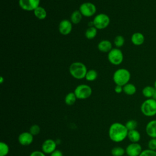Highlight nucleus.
I'll return each mask as SVG.
<instances>
[{"label": "nucleus", "mask_w": 156, "mask_h": 156, "mask_svg": "<svg viewBox=\"0 0 156 156\" xmlns=\"http://www.w3.org/2000/svg\"><path fill=\"white\" fill-rule=\"evenodd\" d=\"M70 74L76 79H82L85 77L87 73L86 66L79 62H76L71 64L69 68Z\"/></svg>", "instance_id": "obj_3"}, {"label": "nucleus", "mask_w": 156, "mask_h": 156, "mask_svg": "<svg viewBox=\"0 0 156 156\" xmlns=\"http://www.w3.org/2000/svg\"><path fill=\"white\" fill-rule=\"evenodd\" d=\"M146 132L151 138H156V119L151 120L147 122L146 126Z\"/></svg>", "instance_id": "obj_14"}, {"label": "nucleus", "mask_w": 156, "mask_h": 156, "mask_svg": "<svg viewBox=\"0 0 156 156\" xmlns=\"http://www.w3.org/2000/svg\"><path fill=\"white\" fill-rule=\"evenodd\" d=\"M93 23L97 29H104L108 26L110 18L105 13H99L94 18Z\"/></svg>", "instance_id": "obj_6"}, {"label": "nucleus", "mask_w": 156, "mask_h": 156, "mask_svg": "<svg viewBox=\"0 0 156 156\" xmlns=\"http://www.w3.org/2000/svg\"><path fill=\"white\" fill-rule=\"evenodd\" d=\"M147 146L149 149L156 151V138H151L148 142Z\"/></svg>", "instance_id": "obj_31"}, {"label": "nucleus", "mask_w": 156, "mask_h": 156, "mask_svg": "<svg viewBox=\"0 0 156 156\" xmlns=\"http://www.w3.org/2000/svg\"><path fill=\"white\" fill-rule=\"evenodd\" d=\"M125 42L124 38L122 35H117L114 40V44L118 48L122 47Z\"/></svg>", "instance_id": "obj_28"}, {"label": "nucleus", "mask_w": 156, "mask_h": 156, "mask_svg": "<svg viewBox=\"0 0 156 156\" xmlns=\"http://www.w3.org/2000/svg\"><path fill=\"white\" fill-rule=\"evenodd\" d=\"M29 156H46V155L42 151L37 150L32 152Z\"/></svg>", "instance_id": "obj_32"}, {"label": "nucleus", "mask_w": 156, "mask_h": 156, "mask_svg": "<svg viewBox=\"0 0 156 156\" xmlns=\"http://www.w3.org/2000/svg\"><path fill=\"white\" fill-rule=\"evenodd\" d=\"M144 36L141 32H135L131 37V41L135 46H140L144 42Z\"/></svg>", "instance_id": "obj_15"}, {"label": "nucleus", "mask_w": 156, "mask_h": 156, "mask_svg": "<svg viewBox=\"0 0 156 156\" xmlns=\"http://www.w3.org/2000/svg\"><path fill=\"white\" fill-rule=\"evenodd\" d=\"M125 150L127 156H139L143 151L142 147L138 143H131Z\"/></svg>", "instance_id": "obj_10"}, {"label": "nucleus", "mask_w": 156, "mask_h": 156, "mask_svg": "<svg viewBox=\"0 0 156 156\" xmlns=\"http://www.w3.org/2000/svg\"><path fill=\"white\" fill-rule=\"evenodd\" d=\"M97 29L94 26L88 27L85 32V37L88 39H93L97 35Z\"/></svg>", "instance_id": "obj_23"}, {"label": "nucleus", "mask_w": 156, "mask_h": 156, "mask_svg": "<svg viewBox=\"0 0 156 156\" xmlns=\"http://www.w3.org/2000/svg\"><path fill=\"white\" fill-rule=\"evenodd\" d=\"M152 99H154L155 101H156V90H155V93H154V94L153 95Z\"/></svg>", "instance_id": "obj_35"}, {"label": "nucleus", "mask_w": 156, "mask_h": 156, "mask_svg": "<svg viewBox=\"0 0 156 156\" xmlns=\"http://www.w3.org/2000/svg\"><path fill=\"white\" fill-rule=\"evenodd\" d=\"M9 146L3 141L0 143V156H6L9 152Z\"/></svg>", "instance_id": "obj_26"}, {"label": "nucleus", "mask_w": 156, "mask_h": 156, "mask_svg": "<svg viewBox=\"0 0 156 156\" xmlns=\"http://www.w3.org/2000/svg\"><path fill=\"white\" fill-rule=\"evenodd\" d=\"M82 16L83 15H82L79 10H75L72 13L71 15V23L75 24L79 23L82 20Z\"/></svg>", "instance_id": "obj_21"}, {"label": "nucleus", "mask_w": 156, "mask_h": 156, "mask_svg": "<svg viewBox=\"0 0 156 156\" xmlns=\"http://www.w3.org/2000/svg\"><path fill=\"white\" fill-rule=\"evenodd\" d=\"M127 138L131 143H138L141 139V135L137 130H129L128 132Z\"/></svg>", "instance_id": "obj_17"}, {"label": "nucleus", "mask_w": 156, "mask_h": 156, "mask_svg": "<svg viewBox=\"0 0 156 156\" xmlns=\"http://www.w3.org/2000/svg\"><path fill=\"white\" fill-rule=\"evenodd\" d=\"M123 54L118 48H112V49L108 52V60L113 65H120L123 61Z\"/></svg>", "instance_id": "obj_7"}, {"label": "nucleus", "mask_w": 156, "mask_h": 156, "mask_svg": "<svg viewBox=\"0 0 156 156\" xmlns=\"http://www.w3.org/2000/svg\"><path fill=\"white\" fill-rule=\"evenodd\" d=\"M115 91L116 93H121L122 91H123V87L120 85H116L115 87Z\"/></svg>", "instance_id": "obj_34"}, {"label": "nucleus", "mask_w": 156, "mask_h": 156, "mask_svg": "<svg viewBox=\"0 0 156 156\" xmlns=\"http://www.w3.org/2000/svg\"><path fill=\"white\" fill-rule=\"evenodd\" d=\"M155 90H156L154 88V87L147 85L144 87L143 89L142 90V94L147 99L152 98Z\"/></svg>", "instance_id": "obj_18"}, {"label": "nucleus", "mask_w": 156, "mask_h": 156, "mask_svg": "<svg viewBox=\"0 0 156 156\" xmlns=\"http://www.w3.org/2000/svg\"><path fill=\"white\" fill-rule=\"evenodd\" d=\"M77 98L74 92H70L68 93L65 98V102L68 105H73L76 101Z\"/></svg>", "instance_id": "obj_22"}, {"label": "nucleus", "mask_w": 156, "mask_h": 156, "mask_svg": "<svg viewBox=\"0 0 156 156\" xmlns=\"http://www.w3.org/2000/svg\"><path fill=\"white\" fill-rule=\"evenodd\" d=\"M125 126L129 131L135 130L138 126V122L136 120L130 119L126 122Z\"/></svg>", "instance_id": "obj_27"}, {"label": "nucleus", "mask_w": 156, "mask_h": 156, "mask_svg": "<svg viewBox=\"0 0 156 156\" xmlns=\"http://www.w3.org/2000/svg\"><path fill=\"white\" fill-rule=\"evenodd\" d=\"M18 140L21 145L29 146L33 142L34 136L29 132H23L19 135Z\"/></svg>", "instance_id": "obj_12"}, {"label": "nucleus", "mask_w": 156, "mask_h": 156, "mask_svg": "<svg viewBox=\"0 0 156 156\" xmlns=\"http://www.w3.org/2000/svg\"><path fill=\"white\" fill-rule=\"evenodd\" d=\"M33 136L37 135L38 134L40 133V127L37 124H33L30 126L29 128V131Z\"/></svg>", "instance_id": "obj_29"}, {"label": "nucleus", "mask_w": 156, "mask_h": 156, "mask_svg": "<svg viewBox=\"0 0 156 156\" xmlns=\"http://www.w3.org/2000/svg\"><path fill=\"white\" fill-rule=\"evenodd\" d=\"M128 132L125 124L115 122L112 123L109 127L108 136L112 141L120 143L127 137Z\"/></svg>", "instance_id": "obj_1"}, {"label": "nucleus", "mask_w": 156, "mask_h": 156, "mask_svg": "<svg viewBox=\"0 0 156 156\" xmlns=\"http://www.w3.org/2000/svg\"><path fill=\"white\" fill-rule=\"evenodd\" d=\"M154 88H155V90H156V80H155V82H154Z\"/></svg>", "instance_id": "obj_36"}, {"label": "nucleus", "mask_w": 156, "mask_h": 156, "mask_svg": "<svg viewBox=\"0 0 156 156\" xmlns=\"http://www.w3.org/2000/svg\"><path fill=\"white\" fill-rule=\"evenodd\" d=\"M126 153V150L119 146H116L111 150V154L113 156H123Z\"/></svg>", "instance_id": "obj_25"}, {"label": "nucleus", "mask_w": 156, "mask_h": 156, "mask_svg": "<svg viewBox=\"0 0 156 156\" xmlns=\"http://www.w3.org/2000/svg\"><path fill=\"white\" fill-rule=\"evenodd\" d=\"M34 13L35 17L39 20L44 19L47 15L46 10L41 6L38 7L36 9H35L34 11Z\"/></svg>", "instance_id": "obj_20"}, {"label": "nucleus", "mask_w": 156, "mask_h": 156, "mask_svg": "<svg viewBox=\"0 0 156 156\" xmlns=\"http://www.w3.org/2000/svg\"><path fill=\"white\" fill-rule=\"evenodd\" d=\"M130 76L129 70L125 68H119L115 71L113 76V80L116 85L123 87L129 83Z\"/></svg>", "instance_id": "obj_2"}, {"label": "nucleus", "mask_w": 156, "mask_h": 156, "mask_svg": "<svg viewBox=\"0 0 156 156\" xmlns=\"http://www.w3.org/2000/svg\"><path fill=\"white\" fill-rule=\"evenodd\" d=\"M73 29L72 23L68 20H62L58 25V30L60 33L63 35H66L70 34Z\"/></svg>", "instance_id": "obj_13"}, {"label": "nucleus", "mask_w": 156, "mask_h": 156, "mask_svg": "<svg viewBox=\"0 0 156 156\" xmlns=\"http://www.w3.org/2000/svg\"><path fill=\"white\" fill-rule=\"evenodd\" d=\"M141 112L146 116L151 117L156 115V101L152 98L146 99L141 105Z\"/></svg>", "instance_id": "obj_4"}, {"label": "nucleus", "mask_w": 156, "mask_h": 156, "mask_svg": "<svg viewBox=\"0 0 156 156\" xmlns=\"http://www.w3.org/2000/svg\"><path fill=\"white\" fill-rule=\"evenodd\" d=\"M51 156H63V155L61 151L56 149L51 154Z\"/></svg>", "instance_id": "obj_33"}, {"label": "nucleus", "mask_w": 156, "mask_h": 156, "mask_svg": "<svg viewBox=\"0 0 156 156\" xmlns=\"http://www.w3.org/2000/svg\"><path fill=\"white\" fill-rule=\"evenodd\" d=\"M98 48L101 52H109L112 49V44L109 40H104L99 43Z\"/></svg>", "instance_id": "obj_16"}, {"label": "nucleus", "mask_w": 156, "mask_h": 156, "mask_svg": "<svg viewBox=\"0 0 156 156\" xmlns=\"http://www.w3.org/2000/svg\"><path fill=\"white\" fill-rule=\"evenodd\" d=\"M40 0H19V5L24 10L34 11L38 7Z\"/></svg>", "instance_id": "obj_9"}, {"label": "nucleus", "mask_w": 156, "mask_h": 156, "mask_svg": "<svg viewBox=\"0 0 156 156\" xmlns=\"http://www.w3.org/2000/svg\"><path fill=\"white\" fill-rule=\"evenodd\" d=\"M139 156H156V151H152L149 149L143 150Z\"/></svg>", "instance_id": "obj_30"}, {"label": "nucleus", "mask_w": 156, "mask_h": 156, "mask_svg": "<svg viewBox=\"0 0 156 156\" xmlns=\"http://www.w3.org/2000/svg\"><path fill=\"white\" fill-rule=\"evenodd\" d=\"M57 143L52 139H47L43 141L41 145V151L45 154H51L56 150Z\"/></svg>", "instance_id": "obj_11"}, {"label": "nucleus", "mask_w": 156, "mask_h": 156, "mask_svg": "<svg viewBox=\"0 0 156 156\" xmlns=\"http://www.w3.org/2000/svg\"><path fill=\"white\" fill-rule=\"evenodd\" d=\"M2 82H3V78H2V77H1V83H2Z\"/></svg>", "instance_id": "obj_37"}, {"label": "nucleus", "mask_w": 156, "mask_h": 156, "mask_svg": "<svg viewBox=\"0 0 156 156\" xmlns=\"http://www.w3.org/2000/svg\"><path fill=\"white\" fill-rule=\"evenodd\" d=\"M79 11L82 15L86 17H90L94 15L96 12V7L91 2H84L80 5Z\"/></svg>", "instance_id": "obj_8"}, {"label": "nucleus", "mask_w": 156, "mask_h": 156, "mask_svg": "<svg viewBox=\"0 0 156 156\" xmlns=\"http://www.w3.org/2000/svg\"><path fill=\"white\" fill-rule=\"evenodd\" d=\"M98 77V73L94 69H90L87 71L85 76V79L88 81H94Z\"/></svg>", "instance_id": "obj_24"}, {"label": "nucleus", "mask_w": 156, "mask_h": 156, "mask_svg": "<svg viewBox=\"0 0 156 156\" xmlns=\"http://www.w3.org/2000/svg\"><path fill=\"white\" fill-rule=\"evenodd\" d=\"M74 94L78 99H86L92 94L91 88L86 84L78 85L74 90Z\"/></svg>", "instance_id": "obj_5"}, {"label": "nucleus", "mask_w": 156, "mask_h": 156, "mask_svg": "<svg viewBox=\"0 0 156 156\" xmlns=\"http://www.w3.org/2000/svg\"><path fill=\"white\" fill-rule=\"evenodd\" d=\"M123 91L125 94L131 96L136 93V88L133 83H128L123 86Z\"/></svg>", "instance_id": "obj_19"}]
</instances>
